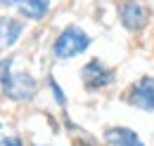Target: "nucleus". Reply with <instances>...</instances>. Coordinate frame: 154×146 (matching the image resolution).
Segmentation results:
<instances>
[{
    "label": "nucleus",
    "mask_w": 154,
    "mask_h": 146,
    "mask_svg": "<svg viewBox=\"0 0 154 146\" xmlns=\"http://www.w3.org/2000/svg\"><path fill=\"white\" fill-rule=\"evenodd\" d=\"M0 92L5 99L14 104H24L38 94V80L31 71L17 69L14 57H2L0 59Z\"/></svg>",
    "instance_id": "f257e3e1"
},
{
    "label": "nucleus",
    "mask_w": 154,
    "mask_h": 146,
    "mask_svg": "<svg viewBox=\"0 0 154 146\" xmlns=\"http://www.w3.org/2000/svg\"><path fill=\"white\" fill-rule=\"evenodd\" d=\"M90 47H93V36L78 24H66L55 36L50 45V54L55 61H71L83 57Z\"/></svg>",
    "instance_id": "f03ea898"
},
{
    "label": "nucleus",
    "mask_w": 154,
    "mask_h": 146,
    "mask_svg": "<svg viewBox=\"0 0 154 146\" xmlns=\"http://www.w3.org/2000/svg\"><path fill=\"white\" fill-rule=\"evenodd\" d=\"M116 21L126 33L140 36L152 24V10L145 0H116Z\"/></svg>",
    "instance_id": "7ed1b4c3"
},
{
    "label": "nucleus",
    "mask_w": 154,
    "mask_h": 146,
    "mask_svg": "<svg viewBox=\"0 0 154 146\" xmlns=\"http://www.w3.org/2000/svg\"><path fill=\"white\" fill-rule=\"evenodd\" d=\"M116 83V71L100 57H90L83 66H81V85L83 90L95 94V92L109 90Z\"/></svg>",
    "instance_id": "20e7f679"
},
{
    "label": "nucleus",
    "mask_w": 154,
    "mask_h": 146,
    "mask_svg": "<svg viewBox=\"0 0 154 146\" xmlns=\"http://www.w3.org/2000/svg\"><path fill=\"white\" fill-rule=\"evenodd\" d=\"M121 99L135 111L154 113V75L145 73V75L135 78L133 83L126 87V92L121 94Z\"/></svg>",
    "instance_id": "39448f33"
},
{
    "label": "nucleus",
    "mask_w": 154,
    "mask_h": 146,
    "mask_svg": "<svg viewBox=\"0 0 154 146\" xmlns=\"http://www.w3.org/2000/svg\"><path fill=\"white\" fill-rule=\"evenodd\" d=\"M26 31V21L17 14H0V54L12 50Z\"/></svg>",
    "instance_id": "423d86ee"
},
{
    "label": "nucleus",
    "mask_w": 154,
    "mask_h": 146,
    "mask_svg": "<svg viewBox=\"0 0 154 146\" xmlns=\"http://www.w3.org/2000/svg\"><path fill=\"white\" fill-rule=\"evenodd\" d=\"M102 144L104 146H147L145 139L137 134V130L128 125H109L102 130Z\"/></svg>",
    "instance_id": "0eeeda50"
},
{
    "label": "nucleus",
    "mask_w": 154,
    "mask_h": 146,
    "mask_svg": "<svg viewBox=\"0 0 154 146\" xmlns=\"http://www.w3.org/2000/svg\"><path fill=\"white\" fill-rule=\"evenodd\" d=\"M52 10V0H17L14 12L17 17L24 19L26 24H40L45 21Z\"/></svg>",
    "instance_id": "6e6552de"
},
{
    "label": "nucleus",
    "mask_w": 154,
    "mask_h": 146,
    "mask_svg": "<svg viewBox=\"0 0 154 146\" xmlns=\"http://www.w3.org/2000/svg\"><path fill=\"white\" fill-rule=\"evenodd\" d=\"M48 90H50V94H52V101H55L62 111L69 106V97H66L64 87L59 85V80L55 78V75H50V78H48Z\"/></svg>",
    "instance_id": "1a4fd4ad"
},
{
    "label": "nucleus",
    "mask_w": 154,
    "mask_h": 146,
    "mask_svg": "<svg viewBox=\"0 0 154 146\" xmlns=\"http://www.w3.org/2000/svg\"><path fill=\"white\" fill-rule=\"evenodd\" d=\"M0 146H24V139L17 134H7V137L0 139Z\"/></svg>",
    "instance_id": "9d476101"
},
{
    "label": "nucleus",
    "mask_w": 154,
    "mask_h": 146,
    "mask_svg": "<svg viewBox=\"0 0 154 146\" xmlns=\"http://www.w3.org/2000/svg\"><path fill=\"white\" fill-rule=\"evenodd\" d=\"M74 146H100V144L88 134H78V137H74Z\"/></svg>",
    "instance_id": "9b49d317"
},
{
    "label": "nucleus",
    "mask_w": 154,
    "mask_h": 146,
    "mask_svg": "<svg viewBox=\"0 0 154 146\" xmlns=\"http://www.w3.org/2000/svg\"><path fill=\"white\" fill-rule=\"evenodd\" d=\"M17 0H0V10H14Z\"/></svg>",
    "instance_id": "f8f14e48"
},
{
    "label": "nucleus",
    "mask_w": 154,
    "mask_h": 146,
    "mask_svg": "<svg viewBox=\"0 0 154 146\" xmlns=\"http://www.w3.org/2000/svg\"><path fill=\"white\" fill-rule=\"evenodd\" d=\"M31 146H50V144H38V142H33Z\"/></svg>",
    "instance_id": "ddd939ff"
},
{
    "label": "nucleus",
    "mask_w": 154,
    "mask_h": 146,
    "mask_svg": "<svg viewBox=\"0 0 154 146\" xmlns=\"http://www.w3.org/2000/svg\"><path fill=\"white\" fill-rule=\"evenodd\" d=\"M0 130H2V120H0Z\"/></svg>",
    "instance_id": "4468645a"
}]
</instances>
